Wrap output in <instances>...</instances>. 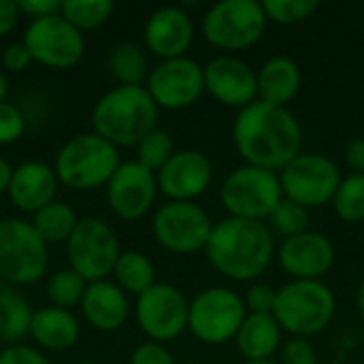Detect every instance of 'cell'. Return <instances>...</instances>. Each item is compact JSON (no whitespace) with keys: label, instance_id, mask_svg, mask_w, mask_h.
Listing matches in <instances>:
<instances>
[{"label":"cell","instance_id":"6da1fadb","mask_svg":"<svg viewBox=\"0 0 364 364\" xmlns=\"http://www.w3.org/2000/svg\"><path fill=\"white\" fill-rule=\"evenodd\" d=\"M232 141L245 164L279 173L303 151V128L288 107L254 100L237 111Z\"/></svg>","mask_w":364,"mask_h":364},{"label":"cell","instance_id":"7a4b0ae2","mask_svg":"<svg viewBox=\"0 0 364 364\" xmlns=\"http://www.w3.org/2000/svg\"><path fill=\"white\" fill-rule=\"evenodd\" d=\"M211 267L230 282H254L275 256V237L267 222L224 218L213 224L205 247Z\"/></svg>","mask_w":364,"mask_h":364},{"label":"cell","instance_id":"3957f363","mask_svg":"<svg viewBox=\"0 0 364 364\" xmlns=\"http://www.w3.org/2000/svg\"><path fill=\"white\" fill-rule=\"evenodd\" d=\"M158 105L143 85H117L92 111L98 136L115 147H136L156 126Z\"/></svg>","mask_w":364,"mask_h":364},{"label":"cell","instance_id":"277c9868","mask_svg":"<svg viewBox=\"0 0 364 364\" xmlns=\"http://www.w3.org/2000/svg\"><path fill=\"white\" fill-rule=\"evenodd\" d=\"M337 314L335 292L324 282L292 279L277 288L273 316L290 337L311 339L326 331Z\"/></svg>","mask_w":364,"mask_h":364},{"label":"cell","instance_id":"5b68a950","mask_svg":"<svg viewBox=\"0 0 364 364\" xmlns=\"http://www.w3.org/2000/svg\"><path fill=\"white\" fill-rule=\"evenodd\" d=\"M117 147L98 136L85 132L73 136L55 158V177L70 190H94L109 183L119 168Z\"/></svg>","mask_w":364,"mask_h":364},{"label":"cell","instance_id":"8992f818","mask_svg":"<svg viewBox=\"0 0 364 364\" xmlns=\"http://www.w3.org/2000/svg\"><path fill=\"white\" fill-rule=\"evenodd\" d=\"M279 173L243 164L230 171L220 186V203L230 218L264 222L282 203Z\"/></svg>","mask_w":364,"mask_h":364},{"label":"cell","instance_id":"52a82bcc","mask_svg":"<svg viewBox=\"0 0 364 364\" xmlns=\"http://www.w3.org/2000/svg\"><path fill=\"white\" fill-rule=\"evenodd\" d=\"M267 13L258 0H222L203 17V36L220 51H243L256 45L267 30Z\"/></svg>","mask_w":364,"mask_h":364},{"label":"cell","instance_id":"ba28073f","mask_svg":"<svg viewBox=\"0 0 364 364\" xmlns=\"http://www.w3.org/2000/svg\"><path fill=\"white\" fill-rule=\"evenodd\" d=\"M247 316L243 296L226 286L200 290L190 301L188 331L205 346H224L235 341Z\"/></svg>","mask_w":364,"mask_h":364},{"label":"cell","instance_id":"9c48e42d","mask_svg":"<svg viewBox=\"0 0 364 364\" xmlns=\"http://www.w3.org/2000/svg\"><path fill=\"white\" fill-rule=\"evenodd\" d=\"M47 245L30 222L0 220V279L6 286H28L47 273Z\"/></svg>","mask_w":364,"mask_h":364},{"label":"cell","instance_id":"30bf717a","mask_svg":"<svg viewBox=\"0 0 364 364\" xmlns=\"http://www.w3.org/2000/svg\"><path fill=\"white\" fill-rule=\"evenodd\" d=\"M341 179L343 175L337 162L318 151H301L279 171L284 196L305 209H318L333 203Z\"/></svg>","mask_w":364,"mask_h":364},{"label":"cell","instance_id":"8fae6325","mask_svg":"<svg viewBox=\"0 0 364 364\" xmlns=\"http://www.w3.org/2000/svg\"><path fill=\"white\" fill-rule=\"evenodd\" d=\"M70 269L85 282H102L113 275L119 258V241L113 228L98 218H83L77 222L70 239L66 241Z\"/></svg>","mask_w":364,"mask_h":364},{"label":"cell","instance_id":"7c38bea8","mask_svg":"<svg viewBox=\"0 0 364 364\" xmlns=\"http://www.w3.org/2000/svg\"><path fill=\"white\" fill-rule=\"evenodd\" d=\"M151 230L164 250L173 254H194L205 252L213 222L196 203L168 200L154 213Z\"/></svg>","mask_w":364,"mask_h":364},{"label":"cell","instance_id":"4fadbf2b","mask_svg":"<svg viewBox=\"0 0 364 364\" xmlns=\"http://www.w3.org/2000/svg\"><path fill=\"white\" fill-rule=\"evenodd\" d=\"M190 301L173 284H154L136 296V324L156 343L177 339L188 328Z\"/></svg>","mask_w":364,"mask_h":364},{"label":"cell","instance_id":"5bb4252c","mask_svg":"<svg viewBox=\"0 0 364 364\" xmlns=\"http://www.w3.org/2000/svg\"><path fill=\"white\" fill-rule=\"evenodd\" d=\"M21 43L34 62L49 68H73L85 51L83 34L62 15L32 19Z\"/></svg>","mask_w":364,"mask_h":364},{"label":"cell","instance_id":"9a60e30c","mask_svg":"<svg viewBox=\"0 0 364 364\" xmlns=\"http://www.w3.org/2000/svg\"><path fill=\"white\" fill-rule=\"evenodd\" d=\"M147 92L158 109H188L205 92V70L196 60L188 55L162 60L149 70Z\"/></svg>","mask_w":364,"mask_h":364},{"label":"cell","instance_id":"2e32d148","mask_svg":"<svg viewBox=\"0 0 364 364\" xmlns=\"http://www.w3.org/2000/svg\"><path fill=\"white\" fill-rule=\"evenodd\" d=\"M205 92L211 94L220 105L243 109L258 100L256 70L232 53H222L211 58L205 66Z\"/></svg>","mask_w":364,"mask_h":364},{"label":"cell","instance_id":"e0dca14e","mask_svg":"<svg viewBox=\"0 0 364 364\" xmlns=\"http://www.w3.org/2000/svg\"><path fill=\"white\" fill-rule=\"evenodd\" d=\"M158 190L171 200L194 203L213 181V164L198 149H179L156 173Z\"/></svg>","mask_w":364,"mask_h":364},{"label":"cell","instance_id":"ac0fdd59","mask_svg":"<svg viewBox=\"0 0 364 364\" xmlns=\"http://www.w3.org/2000/svg\"><path fill=\"white\" fill-rule=\"evenodd\" d=\"M158 194L156 173L141 166L136 160L119 164L107 183V200L111 211L122 220L143 218Z\"/></svg>","mask_w":364,"mask_h":364},{"label":"cell","instance_id":"d6986e66","mask_svg":"<svg viewBox=\"0 0 364 364\" xmlns=\"http://www.w3.org/2000/svg\"><path fill=\"white\" fill-rule=\"evenodd\" d=\"M279 264L292 279L322 282L335 264V245L326 235L307 230L284 239L279 245Z\"/></svg>","mask_w":364,"mask_h":364},{"label":"cell","instance_id":"ffe728a7","mask_svg":"<svg viewBox=\"0 0 364 364\" xmlns=\"http://www.w3.org/2000/svg\"><path fill=\"white\" fill-rule=\"evenodd\" d=\"M145 45L160 60L183 58L194 41V23L179 6H162L154 11L145 23Z\"/></svg>","mask_w":364,"mask_h":364},{"label":"cell","instance_id":"44dd1931","mask_svg":"<svg viewBox=\"0 0 364 364\" xmlns=\"http://www.w3.org/2000/svg\"><path fill=\"white\" fill-rule=\"evenodd\" d=\"M58 177L55 171H51L43 162H23L13 171V179L9 186V196L13 205L21 211L36 213L49 203H53L55 196Z\"/></svg>","mask_w":364,"mask_h":364},{"label":"cell","instance_id":"7402d4cb","mask_svg":"<svg viewBox=\"0 0 364 364\" xmlns=\"http://www.w3.org/2000/svg\"><path fill=\"white\" fill-rule=\"evenodd\" d=\"M83 318L98 331L111 333L126 324L130 316V305L126 292L107 279L94 282L87 286L83 301H81Z\"/></svg>","mask_w":364,"mask_h":364},{"label":"cell","instance_id":"603a6c76","mask_svg":"<svg viewBox=\"0 0 364 364\" xmlns=\"http://www.w3.org/2000/svg\"><path fill=\"white\" fill-rule=\"evenodd\" d=\"M256 81L258 100L288 107L301 90V66L288 55H273L256 70Z\"/></svg>","mask_w":364,"mask_h":364},{"label":"cell","instance_id":"cb8c5ba5","mask_svg":"<svg viewBox=\"0 0 364 364\" xmlns=\"http://www.w3.org/2000/svg\"><path fill=\"white\" fill-rule=\"evenodd\" d=\"M284 331L273 314H247L237 337V350L245 360H275L284 339Z\"/></svg>","mask_w":364,"mask_h":364},{"label":"cell","instance_id":"d4e9b609","mask_svg":"<svg viewBox=\"0 0 364 364\" xmlns=\"http://www.w3.org/2000/svg\"><path fill=\"white\" fill-rule=\"evenodd\" d=\"M30 335L41 348L51 350V352H62L77 343L79 322L66 309L45 307V309L34 311L32 324H30Z\"/></svg>","mask_w":364,"mask_h":364},{"label":"cell","instance_id":"484cf974","mask_svg":"<svg viewBox=\"0 0 364 364\" xmlns=\"http://www.w3.org/2000/svg\"><path fill=\"white\" fill-rule=\"evenodd\" d=\"M32 309L28 301L6 284H0V341L15 343L30 335Z\"/></svg>","mask_w":364,"mask_h":364},{"label":"cell","instance_id":"4316f807","mask_svg":"<svg viewBox=\"0 0 364 364\" xmlns=\"http://www.w3.org/2000/svg\"><path fill=\"white\" fill-rule=\"evenodd\" d=\"M77 215L75 211L66 205V203H49L47 207H43L41 211L34 213V220L30 222L32 228L36 230V235L43 239L45 245H58V243H66L73 235V230L77 228Z\"/></svg>","mask_w":364,"mask_h":364},{"label":"cell","instance_id":"83f0119b","mask_svg":"<svg viewBox=\"0 0 364 364\" xmlns=\"http://www.w3.org/2000/svg\"><path fill=\"white\" fill-rule=\"evenodd\" d=\"M113 275L117 279V286L128 292L141 296L145 290H149L156 284V269L151 260L141 252H124L119 254Z\"/></svg>","mask_w":364,"mask_h":364},{"label":"cell","instance_id":"f1b7e54d","mask_svg":"<svg viewBox=\"0 0 364 364\" xmlns=\"http://www.w3.org/2000/svg\"><path fill=\"white\" fill-rule=\"evenodd\" d=\"M149 62L143 47L134 43H122L113 47L109 55V73L122 85H141L149 77Z\"/></svg>","mask_w":364,"mask_h":364},{"label":"cell","instance_id":"f546056e","mask_svg":"<svg viewBox=\"0 0 364 364\" xmlns=\"http://www.w3.org/2000/svg\"><path fill=\"white\" fill-rule=\"evenodd\" d=\"M333 209L346 224L364 222V175L350 173L341 179L333 198Z\"/></svg>","mask_w":364,"mask_h":364},{"label":"cell","instance_id":"4dcf8cb0","mask_svg":"<svg viewBox=\"0 0 364 364\" xmlns=\"http://www.w3.org/2000/svg\"><path fill=\"white\" fill-rule=\"evenodd\" d=\"M113 9L115 4L111 0H66L62 2L60 15L79 32H83L102 26L111 17Z\"/></svg>","mask_w":364,"mask_h":364},{"label":"cell","instance_id":"1f68e13d","mask_svg":"<svg viewBox=\"0 0 364 364\" xmlns=\"http://www.w3.org/2000/svg\"><path fill=\"white\" fill-rule=\"evenodd\" d=\"M87 290V282L77 275L73 269H62L49 277L47 284V296L58 309H70L83 301V294Z\"/></svg>","mask_w":364,"mask_h":364},{"label":"cell","instance_id":"d6a6232c","mask_svg":"<svg viewBox=\"0 0 364 364\" xmlns=\"http://www.w3.org/2000/svg\"><path fill=\"white\" fill-rule=\"evenodd\" d=\"M269 228L273 235H279L284 239L303 235L309 230V209L284 196L269 218Z\"/></svg>","mask_w":364,"mask_h":364},{"label":"cell","instance_id":"836d02e7","mask_svg":"<svg viewBox=\"0 0 364 364\" xmlns=\"http://www.w3.org/2000/svg\"><path fill=\"white\" fill-rule=\"evenodd\" d=\"M175 154L173 136L164 128H154L139 145H136V162L151 173H158Z\"/></svg>","mask_w":364,"mask_h":364},{"label":"cell","instance_id":"e575fe53","mask_svg":"<svg viewBox=\"0 0 364 364\" xmlns=\"http://www.w3.org/2000/svg\"><path fill=\"white\" fill-rule=\"evenodd\" d=\"M262 9L269 21L292 26L314 17V13L320 9V2L318 0H264Z\"/></svg>","mask_w":364,"mask_h":364},{"label":"cell","instance_id":"d590c367","mask_svg":"<svg viewBox=\"0 0 364 364\" xmlns=\"http://www.w3.org/2000/svg\"><path fill=\"white\" fill-rule=\"evenodd\" d=\"M279 364H320L318 358V350L314 348V343L309 339H301V337H290L288 341H284L282 350H279Z\"/></svg>","mask_w":364,"mask_h":364},{"label":"cell","instance_id":"8d00e7d4","mask_svg":"<svg viewBox=\"0 0 364 364\" xmlns=\"http://www.w3.org/2000/svg\"><path fill=\"white\" fill-rule=\"evenodd\" d=\"M275 301H277V288L269 284H252L243 294L247 314H273Z\"/></svg>","mask_w":364,"mask_h":364},{"label":"cell","instance_id":"74e56055","mask_svg":"<svg viewBox=\"0 0 364 364\" xmlns=\"http://www.w3.org/2000/svg\"><path fill=\"white\" fill-rule=\"evenodd\" d=\"M26 122L15 105L0 102V145L15 143L23 134Z\"/></svg>","mask_w":364,"mask_h":364},{"label":"cell","instance_id":"f35d334b","mask_svg":"<svg viewBox=\"0 0 364 364\" xmlns=\"http://www.w3.org/2000/svg\"><path fill=\"white\" fill-rule=\"evenodd\" d=\"M130 364H177L173 354L168 352V348L164 343H156V341H147L141 343L134 352Z\"/></svg>","mask_w":364,"mask_h":364},{"label":"cell","instance_id":"ab89813d","mask_svg":"<svg viewBox=\"0 0 364 364\" xmlns=\"http://www.w3.org/2000/svg\"><path fill=\"white\" fill-rule=\"evenodd\" d=\"M0 364H49V360L28 346H11L0 352Z\"/></svg>","mask_w":364,"mask_h":364},{"label":"cell","instance_id":"60d3db41","mask_svg":"<svg viewBox=\"0 0 364 364\" xmlns=\"http://www.w3.org/2000/svg\"><path fill=\"white\" fill-rule=\"evenodd\" d=\"M19 13L34 17V19H43L49 15H60L62 13V2L60 0H15Z\"/></svg>","mask_w":364,"mask_h":364},{"label":"cell","instance_id":"b9f144b4","mask_svg":"<svg viewBox=\"0 0 364 364\" xmlns=\"http://www.w3.org/2000/svg\"><path fill=\"white\" fill-rule=\"evenodd\" d=\"M30 62H32V58H30V51L26 49L23 43H13V45H9V47L4 49V53H2V64H4V68H9V70H13V73L26 70Z\"/></svg>","mask_w":364,"mask_h":364},{"label":"cell","instance_id":"7bdbcfd3","mask_svg":"<svg viewBox=\"0 0 364 364\" xmlns=\"http://www.w3.org/2000/svg\"><path fill=\"white\" fill-rule=\"evenodd\" d=\"M343 158H346V164L352 168V173L364 175V136L352 139V141L346 145Z\"/></svg>","mask_w":364,"mask_h":364},{"label":"cell","instance_id":"ee69618b","mask_svg":"<svg viewBox=\"0 0 364 364\" xmlns=\"http://www.w3.org/2000/svg\"><path fill=\"white\" fill-rule=\"evenodd\" d=\"M19 17V9L15 0H0V36H6Z\"/></svg>","mask_w":364,"mask_h":364},{"label":"cell","instance_id":"f6af8a7d","mask_svg":"<svg viewBox=\"0 0 364 364\" xmlns=\"http://www.w3.org/2000/svg\"><path fill=\"white\" fill-rule=\"evenodd\" d=\"M11 179H13V168L6 160L0 158V194L2 192H9V186H11Z\"/></svg>","mask_w":364,"mask_h":364},{"label":"cell","instance_id":"bcb514c9","mask_svg":"<svg viewBox=\"0 0 364 364\" xmlns=\"http://www.w3.org/2000/svg\"><path fill=\"white\" fill-rule=\"evenodd\" d=\"M356 309H358L360 318H363V320H364V279H363V282H360L358 290H356Z\"/></svg>","mask_w":364,"mask_h":364},{"label":"cell","instance_id":"7dc6e473","mask_svg":"<svg viewBox=\"0 0 364 364\" xmlns=\"http://www.w3.org/2000/svg\"><path fill=\"white\" fill-rule=\"evenodd\" d=\"M6 92H9V83H6V77L0 73V102H4V98H6Z\"/></svg>","mask_w":364,"mask_h":364},{"label":"cell","instance_id":"c3c4849f","mask_svg":"<svg viewBox=\"0 0 364 364\" xmlns=\"http://www.w3.org/2000/svg\"><path fill=\"white\" fill-rule=\"evenodd\" d=\"M241 364H279L277 360H243Z\"/></svg>","mask_w":364,"mask_h":364},{"label":"cell","instance_id":"681fc988","mask_svg":"<svg viewBox=\"0 0 364 364\" xmlns=\"http://www.w3.org/2000/svg\"><path fill=\"white\" fill-rule=\"evenodd\" d=\"M190 364H211V363H190Z\"/></svg>","mask_w":364,"mask_h":364},{"label":"cell","instance_id":"f907efd6","mask_svg":"<svg viewBox=\"0 0 364 364\" xmlns=\"http://www.w3.org/2000/svg\"><path fill=\"white\" fill-rule=\"evenodd\" d=\"M79 364H98V363H79Z\"/></svg>","mask_w":364,"mask_h":364}]
</instances>
